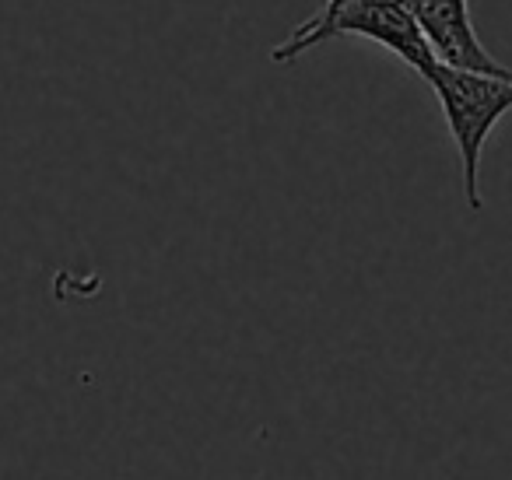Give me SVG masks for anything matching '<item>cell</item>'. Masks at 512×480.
Segmentation results:
<instances>
[{"label": "cell", "instance_id": "1", "mask_svg": "<svg viewBox=\"0 0 512 480\" xmlns=\"http://www.w3.org/2000/svg\"><path fill=\"white\" fill-rule=\"evenodd\" d=\"M435 99L446 116L449 137L460 155L463 200L470 211H481V158L484 144L495 134L498 120L512 109V78H491V74L456 71V67L435 64L425 74Z\"/></svg>", "mask_w": 512, "mask_h": 480}, {"label": "cell", "instance_id": "2", "mask_svg": "<svg viewBox=\"0 0 512 480\" xmlns=\"http://www.w3.org/2000/svg\"><path fill=\"white\" fill-rule=\"evenodd\" d=\"M341 36H358L379 43L383 50H390L393 57H400L414 74L425 78L439 60L428 50L425 36H421L418 22L411 18V11L404 8V0H351L341 11L320 18H306L302 25H295L285 36V43H278L271 50V64L288 67L309 53L313 46L327 43V39H341Z\"/></svg>", "mask_w": 512, "mask_h": 480}, {"label": "cell", "instance_id": "3", "mask_svg": "<svg viewBox=\"0 0 512 480\" xmlns=\"http://www.w3.org/2000/svg\"><path fill=\"white\" fill-rule=\"evenodd\" d=\"M404 8L418 22L439 64L456 67V71L491 74V78H512V67L498 64L477 39L474 22H470V0H404Z\"/></svg>", "mask_w": 512, "mask_h": 480}, {"label": "cell", "instance_id": "4", "mask_svg": "<svg viewBox=\"0 0 512 480\" xmlns=\"http://www.w3.org/2000/svg\"><path fill=\"white\" fill-rule=\"evenodd\" d=\"M344 4H351V0H323V8L316 11L320 18H327V15H334V11H341Z\"/></svg>", "mask_w": 512, "mask_h": 480}]
</instances>
